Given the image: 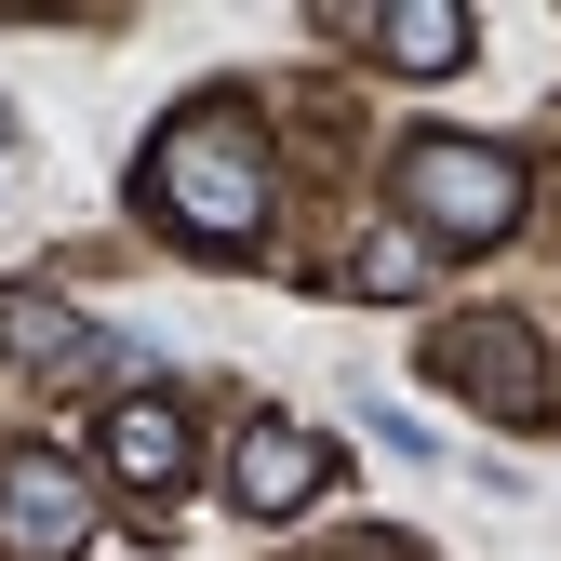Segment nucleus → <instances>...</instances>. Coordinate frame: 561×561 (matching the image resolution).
<instances>
[{"label": "nucleus", "instance_id": "6", "mask_svg": "<svg viewBox=\"0 0 561 561\" xmlns=\"http://www.w3.org/2000/svg\"><path fill=\"white\" fill-rule=\"evenodd\" d=\"M321 481H334V455H321V442L295 428V414H254V428H241V455H228V495H241L254 522H280V508H308Z\"/></svg>", "mask_w": 561, "mask_h": 561}, {"label": "nucleus", "instance_id": "8", "mask_svg": "<svg viewBox=\"0 0 561 561\" xmlns=\"http://www.w3.org/2000/svg\"><path fill=\"white\" fill-rule=\"evenodd\" d=\"M375 41H388V67H414V81L468 67V14H455V0H388V14H375Z\"/></svg>", "mask_w": 561, "mask_h": 561}, {"label": "nucleus", "instance_id": "5", "mask_svg": "<svg viewBox=\"0 0 561 561\" xmlns=\"http://www.w3.org/2000/svg\"><path fill=\"white\" fill-rule=\"evenodd\" d=\"M0 347H14L27 375H54V388H81V375H134V347L94 334L81 308H54V295H0Z\"/></svg>", "mask_w": 561, "mask_h": 561}, {"label": "nucleus", "instance_id": "9", "mask_svg": "<svg viewBox=\"0 0 561 561\" xmlns=\"http://www.w3.org/2000/svg\"><path fill=\"white\" fill-rule=\"evenodd\" d=\"M347 280H362V295H414V280H428V241L388 228V241H362V267H347Z\"/></svg>", "mask_w": 561, "mask_h": 561}, {"label": "nucleus", "instance_id": "4", "mask_svg": "<svg viewBox=\"0 0 561 561\" xmlns=\"http://www.w3.org/2000/svg\"><path fill=\"white\" fill-rule=\"evenodd\" d=\"M442 375L481 414H508V428H548V362H535L522 321H442Z\"/></svg>", "mask_w": 561, "mask_h": 561}, {"label": "nucleus", "instance_id": "1", "mask_svg": "<svg viewBox=\"0 0 561 561\" xmlns=\"http://www.w3.org/2000/svg\"><path fill=\"white\" fill-rule=\"evenodd\" d=\"M148 201H161V228H187V241H254V228H267V134H254L228 94L187 107V121H161Z\"/></svg>", "mask_w": 561, "mask_h": 561}, {"label": "nucleus", "instance_id": "7", "mask_svg": "<svg viewBox=\"0 0 561 561\" xmlns=\"http://www.w3.org/2000/svg\"><path fill=\"white\" fill-rule=\"evenodd\" d=\"M107 468L148 481V495L187 481V414H174V401H121V414H107Z\"/></svg>", "mask_w": 561, "mask_h": 561}, {"label": "nucleus", "instance_id": "2", "mask_svg": "<svg viewBox=\"0 0 561 561\" xmlns=\"http://www.w3.org/2000/svg\"><path fill=\"white\" fill-rule=\"evenodd\" d=\"M401 201H414V228H442V241H495V228H522V161L468 148V134H414L401 148Z\"/></svg>", "mask_w": 561, "mask_h": 561}, {"label": "nucleus", "instance_id": "3", "mask_svg": "<svg viewBox=\"0 0 561 561\" xmlns=\"http://www.w3.org/2000/svg\"><path fill=\"white\" fill-rule=\"evenodd\" d=\"M94 535V481L67 455H14L0 468V561H81Z\"/></svg>", "mask_w": 561, "mask_h": 561}]
</instances>
